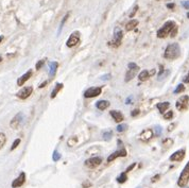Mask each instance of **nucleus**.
<instances>
[{
	"label": "nucleus",
	"mask_w": 189,
	"mask_h": 188,
	"mask_svg": "<svg viewBox=\"0 0 189 188\" xmlns=\"http://www.w3.org/2000/svg\"><path fill=\"white\" fill-rule=\"evenodd\" d=\"M182 5L185 8V9L189 10V1H183V2H182Z\"/></svg>",
	"instance_id": "obj_42"
},
{
	"label": "nucleus",
	"mask_w": 189,
	"mask_h": 188,
	"mask_svg": "<svg viewBox=\"0 0 189 188\" xmlns=\"http://www.w3.org/2000/svg\"><path fill=\"white\" fill-rule=\"evenodd\" d=\"M101 163H102L101 157H91V158H88L85 162V166L89 169H94L98 167L99 165H101Z\"/></svg>",
	"instance_id": "obj_10"
},
{
	"label": "nucleus",
	"mask_w": 189,
	"mask_h": 188,
	"mask_svg": "<svg viewBox=\"0 0 189 188\" xmlns=\"http://www.w3.org/2000/svg\"><path fill=\"white\" fill-rule=\"evenodd\" d=\"M45 62H46V60H40L39 62H37V63H36V69H37V70H39V69L42 68L43 65L45 64Z\"/></svg>",
	"instance_id": "obj_35"
},
{
	"label": "nucleus",
	"mask_w": 189,
	"mask_h": 188,
	"mask_svg": "<svg viewBox=\"0 0 189 188\" xmlns=\"http://www.w3.org/2000/svg\"><path fill=\"white\" fill-rule=\"evenodd\" d=\"M102 136H103V139H104V140L109 141V140H110V139H112V137H113V132H112V131H104L103 134H102Z\"/></svg>",
	"instance_id": "obj_26"
},
{
	"label": "nucleus",
	"mask_w": 189,
	"mask_h": 188,
	"mask_svg": "<svg viewBox=\"0 0 189 188\" xmlns=\"http://www.w3.org/2000/svg\"><path fill=\"white\" fill-rule=\"evenodd\" d=\"M80 42V32L78 31H74L71 35L69 36V38L67 39V43H66V46L69 47V48H72L74 46H77Z\"/></svg>",
	"instance_id": "obj_8"
},
{
	"label": "nucleus",
	"mask_w": 189,
	"mask_h": 188,
	"mask_svg": "<svg viewBox=\"0 0 189 188\" xmlns=\"http://www.w3.org/2000/svg\"><path fill=\"white\" fill-rule=\"evenodd\" d=\"M31 77H32V70H28L25 74H23V76L17 80V85L18 86H23Z\"/></svg>",
	"instance_id": "obj_16"
},
{
	"label": "nucleus",
	"mask_w": 189,
	"mask_h": 188,
	"mask_svg": "<svg viewBox=\"0 0 189 188\" xmlns=\"http://www.w3.org/2000/svg\"><path fill=\"white\" fill-rule=\"evenodd\" d=\"M63 87H64V85L62 84V83H56V85H55V87H54V89L52 90V93H51V99H54L55 97H56V95L59 94V92H60L61 89H63Z\"/></svg>",
	"instance_id": "obj_21"
},
{
	"label": "nucleus",
	"mask_w": 189,
	"mask_h": 188,
	"mask_svg": "<svg viewBox=\"0 0 189 188\" xmlns=\"http://www.w3.org/2000/svg\"><path fill=\"white\" fill-rule=\"evenodd\" d=\"M1 61H2V58H1V56H0V63H1Z\"/></svg>",
	"instance_id": "obj_51"
},
{
	"label": "nucleus",
	"mask_w": 189,
	"mask_h": 188,
	"mask_svg": "<svg viewBox=\"0 0 189 188\" xmlns=\"http://www.w3.org/2000/svg\"><path fill=\"white\" fill-rule=\"evenodd\" d=\"M172 117H173V112H172V111H168L167 113H165V114H164V118L166 120H170Z\"/></svg>",
	"instance_id": "obj_33"
},
{
	"label": "nucleus",
	"mask_w": 189,
	"mask_h": 188,
	"mask_svg": "<svg viewBox=\"0 0 189 188\" xmlns=\"http://www.w3.org/2000/svg\"><path fill=\"white\" fill-rule=\"evenodd\" d=\"M128 130V124H125V123H121V124H119L117 127V132H125V131Z\"/></svg>",
	"instance_id": "obj_29"
},
{
	"label": "nucleus",
	"mask_w": 189,
	"mask_h": 188,
	"mask_svg": "<svg viewBox=\"0 0 189 188\" xmlns=\"http://www.w3.org/2000/svg\"><path fill=\"white\" fill-rule=\"evenodd\" d=\"M69 17V13H67L66 15L64 16L63 17V20H62V23H61V25H60V28H59V34L61 33V31H62V29H63V26H64V23H66V20H67V18Z\"/></svg>",
	"instance_id": "obj_30"
},
{
	"label": "nucleus",
	"mask_w": 189,
	"mask_h": 188,
	"mask_svg": "<svg viewBox=\"0 0 189 188\" xmlns=\"http://www.w3.org/2000/svg\"><path fill=\"white\" fill-rule=\"evenodd\" d=\"M47 83H48L47 81H45L44 83H42V84L39 85V88H43V87H44V86H46V84H47Z\"/></svg>",
	"instance_id": "obj_48"
},
{
	"label": "nucleus",
	"mask_w": 189,
	"mask_h": 188,
	"mask_svg": "<svg viewBox=\"0 0 189 188\" xmlns=\"http://www.w3.org/2000/svg\"><path fill=\"white\" fill-rule=\"evenodd\" d=\"M185 90V86L183 84H179L177 87L174 89V94H180V93H183Z\"/></svg>",
	"instance_id": "obj_31"
},
{
	"label": "nucleus",
	"mask_w": 189,
	"mask_h": 188,
	"mask_svg": "<svg viewBox=\"0 0 189 188\" xmlns=\"http://www.w3.org/2000/svg\"><path fill=\"white\" fill-rule=\"evenodd\" d=\"M110 116L114 118V120L116 122H121L123 119H125V116H123L122 113H120L119 111H116V109H114V111H110Z\"/></svg>",
	"instance_id": "obj_17"
},
{
	"label": "nucleus",
	"mask_w": 189,
	"mask_h": 188,
	"mask_svg": "<svg viewBox=\"0 0 189 188\" xmlns=\"http://www.w3.org/2000/svg\"><path fill=\"white\" fill-rule=\"evenodd\" d=\"M156 106H157L158 111L161 112V114H164V113L167 111V109L170 106V103L169 102H161V103H158Z\"/></svg>",
	"instance_id": "obj_22"
},
{
	"label": "nucleus",
	"mask_w": 189,
	"mask_h": 188,
	"mask_svg": "<svg viewBox=\"0 0 189 188\" xmlns=\"http://www.w3.org/2000/svg\"><path fill=\"white\" fill-rule=\"evenodd\" d=\"M52 160H53V162H58V160H61V154L58 151H54L52 154Z\"/></svg>",
	"instance_id": "obj_32"
},
{
	"label": "nucleus",
	"mask_w": 189,
	"mask_h": 188,
	"mask_svg": "<svg viewBox=\"0 0 189 188\" xmlns=\"http://www.w3.org/2000/svg\"><path fill=\"white\" fill-rule=\"evenodd\" d=\"M33 93V87L32 86H26L23 87V89H20L19 92L17 93V96L19 99H23V100H25V99L29 98V97L31 96V94Z\"/></svg>",
	"instance_id": "obj_9"
},
{
	"label": "nucleus",
	"mask_w": 189,
	"mask_h": 188,
	"mask_svg": "<svg viewBox=\"0 0 189 188\" xmlns=\"http://www.w3.org/2000/svg\"><path fill=\"white\" fill-rule=\"evenodd\" d=\"M180 55H181V48L180 45L176 44V43L168 45L164 53V58H167V60H176Z\"/></svg>",
	"instance_id": "obj_1"
},
{
	"label": "nucleus",
	"mask_w": 189,
	"mask_h": 188,
	"mask_svg": "<svg viewBox=\"0 0 189 188\" xmlns=\"http://www.w3.org/2000/svg\"><path fill=\"white\" fill-rule=\"evenodd\" d=\"M102 93L101 87H90L87 90H85L84 97L85 98H94V97H98Z\"/></svg>",
	"instance_id": "obj_11"
},
{
	"label": "nucleus",
	"mask_w": 189,
	"mask_h": 188,
	"mask_svg": "<svg viewBox=\"0 0 189 188\" xmlns=\"http://www.w3.org/2000/svg\"><path fill=\"white\" fill-rule=\"evenodd\" d=\"M159 178H161V175H159V174H157V175H155V176H153V179H152V182H153V183H154V182L158 181V180H159Z\"/></svg>",
	"instance_id": "obj_44"
},
{
	"label": "nucleus",
	"mask_w": 189,
	"mask_h": 188,
	"mask_svg": "<svg viewBox=\"0 0 189 188\" xmlns=\"http://www.w3.org/2000/svg\"><path fill=\"white\" fill-rule=\"evenodd\" d=\"M91 186V183L89 181H85L84 183L82 184V187L83 188H88V187H90Z\"/></svg>",
	"instance_id": "obj_40"
},
{
	"label": "nucleus",
	"mask_w": 189,
	"mask_h": 188,
	"mask_svg": "<svg viewBox=\"0 0 189 188\" xmlns=\"http://www.w3.org/2000/svg\"><path fill=\"white\" fill-rule=\"evenodd\" d=\"M20 144V139L19 138H17V139H15V141L13 142V145H12V147H11V151H13L14 149H16V148L18 147V145Z\"/></svg>",
	"instance_id": "obj_34"
},
{
	"label": "nucleus",
	"mask_w": 189,
	"mask_h": 188,
	"mask_svg": "<svg viewBox=\"0 0 189 188\" xmlns=\"http://www.w3.org/2000/svg\"><path fill=\"white\" fill-rule=\"evenodd\" d=\"M138 114H139V109H134V111L131 113L132 117H135V116H137V115H138Z\"/></svg>",
	"instance_id": "obj_43"
},
{
	"label": "nucleus",
	"mask_w": 189,
	"mask_h": 188,
	"mask_svg": "<svg viewBox=\"0 0 189 188\" xmlns=\"http://www.w3.org/2000/svg\"><path fill=\"white\" fill-rule=\"evenodd\" d=\"M175 26H176V23L172 20H169V21H167V23H165L164 26L157 31V37L158 38H165V37H167L170 33H171V31L173 30V28Z\"/></svg>",
	"instance_id": "obj_2"
},
{
	"label": "nucleus",
	"mask_w": 189,
	"mask_h": 188,
	"mask_svg": "<svg viewBox=\"0 0 189 188\" xmlns=\"http://www.w3.org/2000/svg\"><path fill=\"white\" fill-rule=\"evenodd\" d=\"M175 124H171V125H169V129H168V131H172L173 130V127H174Z\"/></svg>",
	"instance_id": "obj_49"
},
{
	"label": "nucleus",
	"mask_w": 189,
	"mask_h": 188,
	"mask_svg": "<svg viewBox=\"0 0 189 188\" xmlns=\"http://www.w3.org/2000/svg\"><path fill=\"white\" fill-rule=\"evenodd\" d=\"M78 144V136H70L67 139V146L68 147H74Z\"/></svg>",
	"instance_id": "obj_24"
},
{
	"label": "nucleus",
	"mask_w": 189,
	"mask_h": 188,
	"mask_svg": "<svg viewBox=\"0 0 189 188\" xmlns=\"http://www.w3.org/2000/svg\"><path fill=\"white\" fill-rule=\"evenodd\" d=\"M187 17H188V19H189V12L187 13Z\"/></svg>",
	"instance_id": "obj_52"
},
{
	"label": "nucleus",
	"mask_w": 189,
	"mask_h": 188,
	"mask_svg": "<svg viewBox=\"0 0 189 188\" xmlns=\"http://www.w3.org/2000/svg\"><path fill=\"white\" fill-rule=\"evenodd\" d=\"M132 97H130V98H128V99H126V100H125V104H131L132 103Z\"/></svg>",
	"instance_id": "obj_46"
},
{
	"label": "nucleus",
	"mask_w": 189,
	"mask_h": 188,
	"mask_svg": "<svg viewBox=\"0 0 189 188\" xmlns=\"http://www.w3.org/2000/svg\"><path fill=\"white\" fill-rule=\"evenodd\" d=\"M188 182H189V162L186 164L184 170H183L182 173H181L179 181H177V185L183 188L188 184Z\"/></svg>",
	"instance_id": "obj_5"
},
{
	"label": "nucleus",
	"mask_w": 189,
	"mask_h": 188,
	"mask_svg": "<svg viewBox=\"0 0 189 188\" xmlns=\"http://www.w3.org/2000/svg\"><path fill=\"white\" fill-rule=\"evenodd\" d=\"M172 144H173V140H172V139H170V138L165 139V140L163 141V147H164V149H168L169 147L172 146Z\"/></svg>",
	"instance_id": "obj_27"
},
{
	"label": "nucleus",
	"mask_w": 189,
	"mask_h": 188,
	"mask_svg": "<svg viewBox=\"0 0 189 188\" xmlns=\"http://www.w3.org/2000/svg\"><path fill=\"white\" fill-rule=\"evenodd\" d=\"M138 11V5H135V7L133 8V11H132L131 13H130V17H134V15L136 14V12Z\"/></svg>",
	"instance_id": "obj_36"
},
{
	"label": "nucleus",
	"mask_w": 189,
	"mask_h": 188,
	"mask_svg": "<svg viewBox=\"0 0 189 188\" xmlns=\"http://www.w3.org/2000/svg\"><path fill=\"white\" fill-rule=\"evenodd\" d=\"M100 79L102 80V81H107V80H110V74H104V76H102Z\"/></svg>",
	"instance_id": "obj_39"
},
{
	"label": "nucleus",
	"mask_w": 189,
	"mask_h": 188,
	"mask_svg": "<svg viewBox=\"0 0 189 188\" xmlns=\"http://www.w3.org/2000/svg\"><path fill=\"white\" fill-rule=\"evenodd\" d=\"M153 136H154L153 131L151 130V129H146V130H144L141 133H140L139 138H140V140H141V141L147 142V141H149L150 139L153 137Z\"/></svg>",
	"instance_id": "obj_13"
},
{
	"label": "nucleus",
	"mask_w": 189,
	"mask_h": 188,
	"mask_svg": "<svg viewBox=\"0 0 189 188\" xmlns=\"http://www.w3.org/2000/svg\"><path fill=\"white\" fill-rule=\"evenodd\" d=\"M135 166H136V163H133V164H132V165H131V166H129V167H128V168H126L125 172H126V173H128V172H130V171H132V169H133V168L135 167Z\"/></svg>",
	"instance_id": "obj_41"
},
{
	"label": "nucleus",
	"mask_w": 189,
	"mask_h": 188,
	"mask_svg": "<svg viewBox=\"0 0 189 188\" xmlns=\"http://www.w3.org/2000/svg\"><path fill=\"white\" fill-rule=\"evenodd\" d=\"M122 30L119 28V27H116L114 30V36H113V39L110 42V46H112L113 48H118L121 45V41H122Z\"/></svg>",
	"instance_id": "obj_3"
},
{
	"label": "nucleus",
	"mask_w": 189,
	"mask_h": 188,
	"mask_svg": "<svg viewBox=\"0 0 189 188\" xmlns=\"http://www.w3.org/2000/svg\"><path fill=\"white\" fill-rule=\"evenodd\" d=\"M154 130H155V134H156V136H159L161 134V128L159 127V125H156V127L154 128Z\"/></svg>",
	"instance_id": "obj_37"
},
{
	"label": "nucleus",
	"mask_w": 189,
	"mask_h": 188,
	"mask_svg": "<svg viewBox=\"0 0 189 188\" xmlns=\"http://www.w3.org/2000/svg\"><path fill=\"white\" fill-rule=\"evenodd\" d=\"M176 33H177V26H175L174 28H173V30L171 31V33H170V36H171V37H175Z\"/></svg>",
	"instance_id": "obj_38"
},
{
	"label": "nucleus",
	"mask_w": 189,
	"mask_h": 188,
	"mask_svg": "<svg viewBox=\"0 0 189 188\" xmlns=\"http://www.w3.org/2000/svg\"><path fill=\"white\" fill-rule=\"evenodd\" d=\"M184 83H189V72L187 74V76L184 78Z\"/></svg>",
	"instance_id": "obj_45"
},
{
	"label": "nucleus",
	"mask_w": 189,
	"mask_h": 188,
	"mask_svg": "<svg viewBox=\"0 0 189 188\" xmlns=\"http://www.w3.org/2000/svg\"><path fill=\"white\" fill-rule=\"evenodd\" d=\"M138 26V20H136V19H132V20H130L128 23L125 25V29L128 31H132V30H134L136 27Z\"/></svg>",
	"instance_id": "obj_20"
},
{
	"label": "nucleus",
	"mask_w": 189,
	"mask_h": 188,
	"mask_svg": "<svg viewBox=\"0 0 189 188\" xmlns=\"http://www.w3.org/2000/svg\"><path fill=\"white\" fill-rule=\"evenodd\" d=\"M23 120H25V115L23 114V113H18L16 116L13 118L12 120H11L10 122V125L12 129H18L20 127L21 124H23Z\"/></svg>",
	"instance_id": "obj_7"
},
{
	"label": "nucleus",
	"mask_w": 189,
	"mask_h": 188,
	"mask_svg": "<svg viewBox=\"0 0 189 188\" xmlns=\"http://www.w3.org/2000/svg\"><path fill=\"white\" fill-rule=\"evenodd\" d=\"M126 154H128V153H126V150L125 149V148H122V149L117 150V151H115L114 153H112V154L107 157V162L110 163L118 157H125V156H126Z\"/></svg>",
	"instance_id": "obj_12"
},
{
	"label": "nucleus",
	"mask_w": 189,
	"mask_h": 188,
	"mask_svg": "<svg viewBox=\"0 0 189 188\" xmlns=\"http://www.w3.org/2000/svg\"><path fill=\"white\" fill-rule=\"evenodd\" d=\"M58 68H59V63H58V62H50V63H49V77L50 78H53L55 76Z\"/></svg>",
	"instance_id": "obj_18"
},
{
	"label": "nucleus",
	"mask_w": 189,
	"mask_h": 188,
	"mask_svg": "<svg viewBox=\"0 0 189 188\" xmlns=\"http://www.w3.org/2000/svg\"><path fill=\"white\" fill-rule=\"evenodd\" d=\"M2 41H3V36H0V43H1Z\"/></svg>",
	"instance_id": "obj_50"
},
{
	"label": "nucleus",
	"mask_w": 189,
	"mask_h": 188,
	"mask_svg": "<svg viewBox=\"0 0 189 188\" xmlns=\"http://www.w3.org/2000/svg\"><path fill=\"white\" fill-rule=\"evenodd\" d=\"M175 106H176V109H179V111H181V112L188 109V107H189V97L186 96V95L182 96L179 100L176 101Z\"/></svg>",
	"instance_id": "obj_6"
},
{
	"label": "nucleus",
	"mask_w": 189,
	"mask_h": 188,
	"mask_svg": "<svg viewBox=\"0 0 189 188\" xmlns=\"http://www.w3.org/2000/svg\"><path fill=\"white\" fill-rule=\"evenodd\" d=\"M128 68L129 69H128V71H126L125 78V82H129V81H131V80H133L135 78V76H136V74L139 70L138 65H137V64H135V63H129Z\"/></svg>",
	"instance_id": "obj_4"
},
{
	"label": "nucleus",
	"mask_w": 189,
	"mask_h": 188,
	"mask_svg": "<svg viewBox=\"0 0 189 188\" xmlns=\"http://www.w3.org/2000/svg\"><path fill=\"white\" fill-rule=\"evenodd\" d=\"M185 157V149H181L179 151L174 152L173 154L170 156V160L171 162H181Z\"/></svg>",
	"instance_id": "obj_14"
},
{
	"label": "nucleus",
	"mask_w": 189,
	"mask_h": 188,
	"mask_svg": "<svg viewBox=\"0 0 189 188\" xmlns=\"http://www.w3.org/2000/svg\"><path fill=\"white\" fill-rule=\"evenodd\" d=\"M25 182H26V173L25 172H21L19 174V176H18L17 179H15L14 181H13L12 187L13 188L20 187V186H23V185L25 184Z\"/></svg>",
	"instance_id": "obj_15"
},
{
	"label": "nucleus",
	"mask_w": 189,
	"mask_h": 188,
	"mask_svg": "<svg viewBox=\"0 0 189 188\" xmlns=\"http://www.w3.org/2000/svg\"><path fill=\"white\" fill-rule=\"evenodd\" d=\"M5 141H7V137H5V134L0 133V149H2L3 146L5 145Z\"/></svg>",
	"instance_id": "obj_28"
},
{
	"label": "nucleus",
	"mask_w": 189,
	"mask_h": 188,
	"mask_svg": "<svg viewBox=\"0 0 189 188\" xmlns=\"http://www.w3.org/2000/svg\"><path fill=\"white\" fill-rule=\"evenodd\" d=\"M126 180H128V174H126V172H122V173H120V175H118L117 182L120 184H123L126 182Z\"/></svg>",
	"instance_id": "obj_25"
},
{
	"label": "nucleus",
	"mask_w": 189,
	"mask_h": 188,
	"mask_svg": "<svg viewBox=\"0 0 189 188\" xmlns=\"http://www.w3.org/2000/svg\"><path fill=\"white\" fill-rule=\"evenodd\" d=\"M149 78H150V72L148 71V70H142V71L139 74V76H138L139 81H141V82L147 81V80L149 79Z\"/></svg>",
	"instance_id": "obj_23"
},
{
	"label": "nucleus",
	"mask_w": 189,
	"mask_h": 188,
	"mask_svg": "<svg viewBox=\"0 0 189 188\" xmlns=\"http://www.w3.org/2000/svg\"><path fill=\"white\" fill-rule=\"evenodd\" d=\"M174 7H175L174 3H168V4H167V8H169V9H173Z\"/></svg>",
	"instance_id": "obj_47"
},
{
	"label": "nucleus",
	"mask_w": 189,
	"mask_h": 188,
	"mask_svg": "<svg viewBox=\"0 0 189 188\" xmlns=\"http://www.w3.org/2000/svg\"><path fill=\"white\" fill-rule=\"evenodd\" d=\"M110 101L107 100H100L96 103V107L98 109H100V111H104V109H106L107 107H110Z\"/></svg>",
	"instance_id": "obj_19"
}]
</instances>
